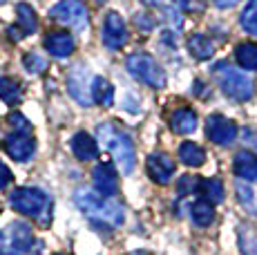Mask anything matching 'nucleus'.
I'll return each mask as SVG.
<instances>
[{
  "mask_svg": "<svg viewBox=\"0 0 257 255\" xmlns=\"http://www.w3.org/2000/svg\"><path fill=\"white\" fill-rule=\"evenodd\" d=\"M101 36H103V45L112 52L121 50V47L127 43V27H125V21H123V16L118 12H107Z\"/></svg>",
  "mask_w": 257,
  "mask_h": 255,
  "instance_id": "obj_11",
  "label": "nucleus"
},
{
  "mask_svg": "<svg viewBox=\"0 0 257 255\" xmlns=\"http://www.w3.org/2000/svg\"><path fill=\"white\" fill-rule=\"evenodd\" d=\"M135 23H137V25H143V27H141L143 32H150V29L155 27V21H152L150 16H146V14H137V16H135Z\"/></svg>",
  "mask_w": 257,
  "mask_h": 255,
  "instance_id": "obj_34",
  "label": "nucleus"
},
{
  "mask_svg": "<svg viewBox=\"0 0 257 255\" xmlns=\"http://www.w3.org/2000/svg\"><path fill=\"white\" fill-rule=\"evenodd\" d=\"M237 3H239V0H215V5L219 9H230V7H235Z\"/></svg>",
  "mask_w": 257,
  "mask_h": 255,
  "instance_id": "obj_35",
  "label": "nucleus"
},
{
  "mask_svg": "<svg viewBox=\"0 0 257 255\" xmlns=\"http://www.w3.org/2000/svg\"><path fill=\"white\" fill-rule=\"evenodd\" d=\"M132 255H150V253H148V251H135Z\"/></svg>",
  "mask_w": 257,
  "mask_h": 255,
  "instance_id": "obj_37",
  "label": "nucleus"
},
{
  "mask_svg": "<svg viewBox=\"0 0 257 255\" xmlns=\"http://www.w3.org/2000/svg\"><path fill=\"white\" fill-rule=\"evenodd\" d=\"M188 52L197 61H210L215 54V45L204 34H192V36H188Z\"/></svg>",
  "mask_w": 257,
  "mask_h": 255,
  "instance_id": "obj_20",
  "label": "nucleus"
},
{
  "mask_svg": "<svg viewBox=\"0 0 257 255\" xmlns=\"http://www.w3.org/2000/svg\"><path fill=\"white\" fill-rule=\"evenodd\" d=\"M92 99L96 105L103 107H112L114 105V85L103 76H94L92 83Z\"/></svg>",
  "mask_w": 257,
  "mask_h": 255,
  "instance_id": "obj_21",
  "label": "nucleus"
},
{
  "mask_svg": "<svg viewBox=\"0 0 257 255\" xmlns=\"http://www.w3.org/2000/svg\"><path fill=\"white\" fill-rule=\"evenodd\" d=\"M9 125L14 128V130H25V132H32V123H29L27 119L21 114V112H12V114L7 116Z\"/></svg>",
  "mask_w": 257,
  "mask_h": 255,
  "instance_id": "obj_30",
  "label": "nucleus"
},
{
  "mask_svg": "<svg viewBox=\"0 0 257 255\" xmlns=\"http://www.w3.org/2000/svg\"><path fill=\"white\" fill-rule=\"evenodd\" d=\"M92 83H94V76L90 72V67L85 63H76V65L70 70L67 74V92L78 105L83 107H90L94 99H92Z\"/></svg>",
  "mask_w": 257,
  "mask_h": 255,
  "instance_id": "obj_8",
  "label": "nucleus"
},
{
  "mask_svg": "<svg viewBox=\"0 0 257 255\" xmlns=\"http://www.w3.org/2000/svg\"><path fill=\"white\" fill-rule=\"evenodd\" d=\"M36 29H38V16L34 12V7L27 3H18L16 5V25L9 27V38L21 41L23 36H29Z\"/></svg>",
  "mask_w": 257,
  "mask_h": 255,
  "instance_id": "obj_12",
  "label": "nucleus"
},
{
  "mask_svg": "<svg viewBox=\"0 0 257 255\" xmlns=\"http://www.w3.org/2000/svg\"><path fill=\"white\" fill-rule=\"evenodd\" d=\"M206 135L212 144L230 146L237 139V123L224 114H210L206 119Z\"/></svg>",
  "mask_w": 257,
  "mask_h": 255,
  "instance_id": "obj_10",
  "label": "nucleus"
},
{
  "mask_svg": "<svg viewBox=\"0 0 257 255\" xmlns=\"http://www.w3.org/2000/svg\"><path fill=\"white\" fill-rule=\"evenodd\" d=\"M201 193H204L206 199H210L212 204H221L224 202V184L221 179H206L201 181Z\"/></svg>",
  "mask_w": 257,
  "mask_h": 255,
  "instance_id": "obj_25",
  "label": "nucleus"
},
{
  "mask_svg": "<svg viewBox=\"0 0 257 255\" xmlns=\"http://www.w3.org/2000/svg\"><path fill=\"white\" fill-rule=\"evenodd\" d=\"M0 99L7 105H16L23 99V85L14 76H0Z\"/></svg>",
  "mask_w": 257,
  "mask_h": 255,
  "instance_id": "obj_23",
  "label": "nucleus"
},
{
  "mask_svg": "<svg viewBox=\"0 0 257 255\" xmlns=\"http://www.w3.org/2000/svg\"><path fill=\"white\" fill-rule=\"evenodd\" d=\"M45 50L56 58H67L76 50V43L70 32H52L45 36Z\"/></svg>",
  "mask_w": 257,
  "mask_h": 255,
  "instance_id": "obj_15",
  "label": "nucleus"
},
{
  "mask_svg": "<svg viewBox=\"0 0 257 255\" xmlns=\"http://www.w3.org/2000/svg\"><path fill=\"white\" fill-rule=\"evenodd\" d=\"M179 159L184 161L186 166H190V168H199L206 161V153L195 141H184V144L179 146Z\"/></svg>",
  "mask_w": 257,
  "mask_h": 255,
  "instance_id": "obj_22",
  "label": "nucleus"
},
{
  "mask_svg": "<svg viewBox=\"0 0 257 255\" xmlns=\"http://www.w3.org/2000/svg\"><path fill=\"white\" fill-rule=\"evenodd\" d=\"M70 148L78 161H94L98 157V144L90 132H76L70 141Z\"/></svg>",
  "mask_w": 257,
  "mask_h": 255,
  "instance_id": "obj_16",
  "label": "nucleus"
},
{
  "mask_svg": "<svg viewBox=\"0 0 257 255\" xmlns=\"http://www.w3.org/2000/svg\"><path fill=\"white\" fill-rule=\"evenodd\" d=\"M233 173L244 181H257V155L250 150H239L233 159Z\"/></svg>",
  "mask_w": 257,
  "mask_h": 255,
  "instance_id": "obj_17",
  "label": "nucleus"
},
{
  "mask_svg": "<svg viewBox=\"0 0 257 255\" xmlns=\"http://www.w3.org/2000/svg\"><path fill=\"white\" fill-rule=\"evenodd\" d=\"M241 27L246 29L248 34H255L257 36V0H248L246 9L241 12Z\"/></svg>",
  "mask_w": 257,
  "mask_h": 255,
  "instance_id": "obj_27",
  "label": "nucleus"
},
{
  "mask_svg": "<svg viewBox=\"0 0 257 255\" xmlns=\"http://www.w3.org/2000/svg\"><path fill=\"white\" fill-rule=\"evenodd\" d=\"M96 135H98V144L112 155L121 175H132L137 164V155H135V144L130 141V137L114 123H98Z\"/></svg>",
  "mask_w": 257,
  "mask_h": 255,
  "instance_id": "obj_2",
  "label": "nucleus"
},
{
  "mask_svg": "<svg viewBox=\"0 0 257 255\" xmlns=\"http://www.w3.org/2000/svg\"><path fill=\"white\" fill-rule=\"evenodd\" d=\"M172 3L186 12H204L206 9V0H172Z\"/></svg>",
  "mask_w": 257,
  "mask_h": 255,
  "instance_id": "obj_32",
  "label": "nucleus"
},
{
  "mask_svg": "<svg viewBox=\"0 0 257 255\" xmlns=\"http://www.w3.org/2000/svg\"><path fill=\"white\" fill-rule=\"evenodd\" d=\"M34 230L27 222L14 219L0 230V255H25L32 251Z\"/></svg>",
  "mask_w": 257,
  "mask_h": 255,
  "instance_id": "obj_6",
  "label": "nucleus"
},
{
  "mask_svg": "<svg viewBox=\"0 0 257 255\" xmlns=\"http://www.w3.org/2000/svg\"><path fill=\"white\" fill-rule=\"evenodd\" d=\"M212 74L217 76V83H219L221 92H224L228 99H233L237 103L253 99L255 85H253V81H250V76L244 74L241 70L228 65V63H219V65L212 67Z\"/></svg>",
  "mask_w": 257,
  "mask_h": 255,
  "instance_id": "obj_4",
  "label": "nucleus"
},
{
  "mask_svg": "<svg viewBox=\"0 0 257 255\" xmlns=\"http://www.w3.org/2000/svg\"><path fill=\"white\" fill-rule=\"evenodd\" d=\"M235 61L241 70L255 72L257 70V45L255 43H239L235 50Z\"/></svg>",
  "mask_w": 257,
  "mask_h": 255,
  "instance_id": "obj_24",
  "label": "nucleus"
},
{
  "mask_svg": "<svg viewBox=\"0 0 257 255\" xmlns=\"http://www.w3.org/2000/svg\"><path fill=\"white\" fill-rule=\"evenodd\" d=\"M92 181H94V188H96L101 195L114 197L116 190H118V170L114 168V164H110V161H101V164L94 168Z\"/></svg>",
  "mask_w": 257,
  "mask_h": 255,
  "instance_id": "obj_13",
  "label": "nucleus"
},
{
  "mask_svg": "<svg viewBox=\"0 0 257 255\" xmlns=\"http://www.w3.org/2000/svg\"><path fill=\"white\" fill-rule=\"evenodd\" d=\"M197 186H201L199 179L192 177V175H184V177L179 179V184H177V188H179V195H188V193H192V190H197Z\"/></svg>",
  "mask_w": 257,
  "mask_h": 255,
  "instance_id": "obj_29",
  "label": "nucleus"
},
{
  "mask_svg": "<svg viewBox=\"0 0 257 255\" xmlns=\"http://www.w3.org/2000/svg\"><path fill=\"white\" fill-rule=\"evenodd\" d=\"M143 3H148V5H166L168 0H143Z\"/></svg>",
  "mask_w": 257,
  "mask_h": 255,
  "instance_id": "obj_36",
  "label": "nucleus"
},
{
  "mask_svg": "<svg viewBox=\"0 0 257 255\" xmlns=\"http://www.w3.org/2000/svg\"><path fill=\"white\" fill-rule=\"evenodd\" d=\"M23 67L29 72V74H43L47 70V61L41 56V54H25L23 56Z\"/></svg>",
  "mask_w": 257,
  "mask_h": 255,
  "instance_id": "obj_28",
  "label": "nucleus"
},
{
  "mask_svg": "<svg viewBox=\"0 0 257 255\" xmlns=\"http://www.w3.org/2000/svg\"><path fill=\"white\" fill-rule=\"evenodd\" d=\"M3 148L14 161H29L36 153V139L32 132L14 130L3 137Z\"/></svg>",
  "mask_w": 257,
  "mask_h": 255,
  "instance_id": "obj_9",
  "label": "nucleus"
},
{
  "mask_svg": "<svg viewBox=\"0 0 257 255\" xmlns=\"http://www.w3.org/2000/svg\"><path fill=\"white\" fill-rule=\"evenodd\" d=\"M237 197H239V202L246 206V208H250L253 206V199H255V193L250 186L246 184H237Z\"/></svg>",
  "mask_w": 257,
  "mask_h": 255,
  "instance_id": "obj_31",
  "label": "nucleus"
},
{
  "mask_svg": "<svg viewBox=\"0 0 257 255\" xmlns=\"http://www.w3.org/2000/svg\"><path fill=\"white\" fill-rule=\"evenodd\" d=\"M190 217H192V222H195V226H199V228L210 226L212 219H215V204L206 197L197 199V202H192V206H190Z\"/></svg>",
  "mask_w": 257,
  "mask_h": 255,
  "instance_id": "obj_19",
  "label": "nucleus"
},
{
  "mask_svg": "<svg viewBox=\"0 0 257 255\" xmlns=\"http://www.w3.org/2000/svg\"><path fill=\"white\" fill-rule=\"evenodd\" d=\"M9 204L14 210L29 219H36L41 226H49L52 222V197L41 188H16L9 195Z\"/></svg>",
  "mask_w": 257,
  "mask_h": 255,
  "instance_id": "obj_3",
  "label": "nucleus"
},
{
  "mask_svg": "<svg viewBox=\"0 0 257 255\" xmlns=\"http://www.w3.org/2000/svg\"><path fill=\"white\" fill-rule=\"evenodd\" d=\"M197 123H199V119H197V112L192 107H177L170 116V128L177 135H190L197 130Z\"/></svg>",
  "mask_w": 257,
  "mask_h": 255,
  "instance_id": "obj_18",
  "label": "nucleus"
},
{
  "mask_svg": "<svg viewBox=\"0 0 257 255\" xmlns=\"http://www.w3.org/2000/svg\"><path fill=\"white\" fill-rule=\"evenodd\" d=\"M49 16L61 25L72 27L78 34L87 32V27H90V16H87V7L83 0H58L49 9Z\"/></svg>",
  "mask_w": 257,
  "mask_h": 255,
  "instance_id": "obj_7",
  "label": "nucleus"
},
{
  "mask_svg": "<svg viewBox=\"0 0 257 255\" xmlns=\"http://www.w3.org/2000/svg\"><path fill=\"white\" fill-rule=\"evenodd\" d=\"M239 248L244 255H257V230L250 226L239 228Z\"/></svg>",
  "mask_w": 257,
  "mask_h": 255,
  "instance_id": "obj_26",
  "label": "nucleus"
},
{
  "mask_svg": "<svg viewBox=\"0 0 257 255\" xmlns=\"http://www.w3.org/2000/svg\"><path fill=\"white\" fill-rule=\"evenodd\" d=\"M14 181V175H12V170L7 168V166L0 161V190H5V188H9V184Z\"/></svg>",
  "mask_w": 257,
  "mask_h": 255,
  "instance_id": "obj_33",
  "label": "nucleus"
},
{
  "mask_svg": "<svg viewBox=\"0 0 257 255\" xmlns=\"http://www.w3.org/2000/svg\"><path fill=\"white\" fill-rule=\"evenodd\" d=\"M125 70L130 72L132 78H137L143 85L152 87V90H161L166 87V72L150 54L135 52L125 58Z\"/></svg>",
  "mask_w": 257,
  "mask_h": 255,
  "instance_id": "obj_5",
  "label": "nucleus"
},
{
  "mask_svg": "<svg viewBox=\"0 0 257 255\" xmlns=\"http://www.w3.org/2000/svg\"><path fill=\"white\" fill-rule=\"evenodd\" d=\"M146 170H148V177L155 181V184L164 186L172 179V175H175V161L166 153H152V155H148V159H146Z\"/></svg>",
  "mask_w": 257,
  "mask_h": 255,
  "instance_id": "obj_14",
  "label": "nucleus"
},
{
  "mask_svg": "<svg viewBox=\"0 0 257 255\" xmlns=\"http://www.w3.org/2000/svg\"><path fill=\"white\" fill-rule=\"evenodd\" d=\"M74 202L81 208V213H85L96 224H107V226L116 228V226H123V222H125L123 204L116 202L114 197H105L98 190L78 188L74 193Z\"/></svg>",
  "mask_w": 257,
  "mask_h": 255,
  "instance_id": "obj_1",
  "label": "nucleus"
}]
</instances>
